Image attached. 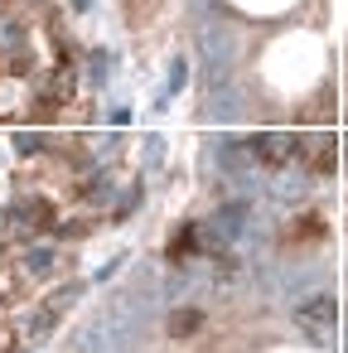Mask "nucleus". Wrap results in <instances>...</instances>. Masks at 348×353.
Wrapping results in <instances>:
<instances>
[{
    "mask_svg": "<svg viewBox=\"0 0 348 353\" xmlns=\"http://www.w3.org/2000/svg\"><path fill=\"white\" fill-rule=\"evenodd\" d=\"M252 155L261 160V165H285L290 155H295V136H280V131H261V136H252Z\"/></svg>",
    "mask_w": 348,
    "mask_h": 353,
    "instance_id": "nucleus-1",
    "label": "nucleus"
},
{
    "mask_svg": "<svg viewBox=\"0 0 348 353\" xmlns=\"http://www.w3.org/2000/svg\"><path fill=\"white\" fill-rule=\"evenodd\" d=\"M73 295H78V285H63V290H54V295H49V300L34 310V319H30V334H34V339H44V334L59 324V314L73 305Z\"/></svg>",
    "mask_w": 348,
    "mask_h": 353,
    "instance_id": "nucleus-2",
    "label": "nucleus"
},
{
    "mask_svg": "<svg viewBox=\"0 0 348 353\" xmlns=\"http://www.w3.org/2000/svg\"><path fill=\"white\" fill-rule=\"evenodd\" d=\"M10 218H15L20 232H49V228H54V208H49V199H20Z\"/></svg>",
    "mask_w": 348,
    "mask_h": 353,
    "instance_id": "nucleus-3",
    "label": "nucleus"
},
{
    "mask_svg": "<svg viewBox=\"0 0 348 353\" xmlns=\"http://www.w3.org/2000/svg\"><path fill=\"white\" fill-rule=\"evenodd\" d=\"M300 324H305L309 334H319V339H324V334L334 329V300H329V295L305 300V305H300Z\"/></svg>",
    "mask_w": 348,
    "mask_h": 353,
    "instance_id": "nucleus-4",
    "label": "nucleus"
},
{
    "mask_svg": "<svg viewBox=\"0 0 348 353\" xmlns=\"http://www.w3.org/2000/svg\"><path fill=\"white\" fill-rule=\"evenodd\" d=\"M198 228H179L174 237H170V261H189V256H198Z\"/></svg>",
    "mask_w": 348,
    "mask_h": 353,
    "instance_id": "nucleus-5",
    "label": "nucleus"
},
{
    "mask_svg": "<svg viewBox=\"0 0 348 353\" xmlns=\"http://www.w3.org/2000/svg\"><path fill=\"white\" fill-rule=\"evenodd\" d=\"M198 329H203V310L189 305V310H174V314H170V334H174V339H194Z\"/></svg>",
    "mask_w": 348,
    "mask_h": 353,
    "instance_id": "nucleus-6",
    "label": "nucleus"
},
{
    "mask_svg": "<svg viewBox=\"0 0 348 353\" xmlns=\"http://www.w3.org/2000/svg\"><path fill=\"white\" fill-rule=\"evenodd\" d=\"M314 237H324V223L319 218H295L290 223V242H314Z\"/></svg>",
    "mask_w": 348,
    "mask_h": 353,
    "instance_id": "nucleus-7",
    "label": "nucleus"
},
{
    "mask_svg": "<svg viewBox=\"0 0 348 353\" xmlns=\"http://www.w3.org/2000/svg\"><path fill=\"white\" fill-rule=\"evenodd\" d=\"M314 170H319V174H324V170H334V141H329V136H319V141H314Z\"/></svg>",
    "mask_w": 348,
    "mask_h": 353,
    "instance_id": "nucleus-8",
    "label": "nucleus"
},
{
    "mask_svg": "<svg viewBox=\"0 0 348 353\" xmlns=\"http://www.w3.org/2000/svg\"><path fill=\"white\" fill-rule=\"evenodd\" d=\"M0 353H15V324L0 319Z\"/></svg>",
    "mask_w": 348,
    "mask_h": 353,
    "instance_id": "nucleus-9",
    "label": "nucleus"
}]
</instances>
